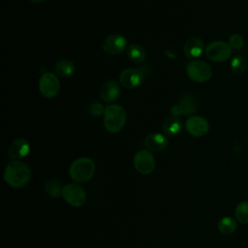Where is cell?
<instances>
[{"mask_svg":"<svg viewBox=\"0 0 248 248\" xmlns=\"http://www.w3.org/2000/svg\"><path fill=\"white\" fill-rule=\"evenodd\" d=\"M75 70H76V66L74 62L66 58H63L57 61L54 66L55 74L62 78H67L72 76L75 73Z\"/></svg>","mask_w":248,"mask_h":248,"instance_id":"obj_18","label":"cell"},{"mask_svg":"<svg viewBox=\"0 0 248 248\" xmlns=\"http://www.w3.org/2000/svg\"><path fill=\"white\" fill-rule=\"evenodd\" d=\"M204 50V44L201 38L193 37L189 39L183 46V53L189 59L199 58Z\"/></svg>","mask_w":248,"mask_h":248,"instance_id":"obj_13","label":"cell"},{"mask_svg":"<svg viewBox=\"0 0 248 248\" xmlns=\"http://www.w3.org/2000/svg\"><path fill=\"white\" fill-rule=\"evenodd\" d=\"M32 176L31 169L25 163L14 160L5 168L3 178L4 181L12 188L19 189L28 184Z\"/></svg>","mask_w":248,"mask_h":248,"instance_id":"obj_1","label":"cell"},{"mask_svg":"<svg viewBox=\"0 0 248 248\" xmlns=\"http://www.w3.org/2000/svg\"><path fill=\"white\" fill-rule=\"evenodd\" d=\"M186 130L193 137H203L209 130L207 120L202 116L194 115L186 120Z\"/></svg>","mask_w":248,"mask_h":248,"instance_id":"obj_11","label":"cell"},{"mask_svg":"<svg viewBox=\"0 0 248 248\" xmlns=\"http://www.w3.org/2000/svg\"><path fill=\"white\" fill-rule=\"evenodd\" d=\"M186 73L193 81L202 83L210 79L212 77V68L205 61L195 59L187 64Z\"/></svg>","mask_w":248,"mask_h":248,"instance_id":"obj_4","label":"cell"},{"mask_svg":"<svg viewBox=\"0 0 248 248\" xmlns=\"http://www.w3.org/2000/svg\"><path fill=\"white\" fill-rule=\"evenodd\" d=\"M102 47L108 54H119L127 48V39L121 34H110L104 40Z\"/></svg>","mask_w":248,"mask_h":248,"instance_id":"obj_9","label":"cell"},{"mask_svg":"<svg viewBox=\"0 0 248 248\" xmlns=\"http://www.w3.org/2000/svg\"><path fill=\"white\" fill-rule=\"evenodd\" d=\"M29 1H31V2H33V3H41V2H43V1H45V0H29Z\"/></svg>","mask_w":248,"mask_h":248,"instance_id":"obj_26","label":"cell"},{"mask_svg":"<svg viewBox=\"0 0 248 248\" xmlns=\"http://www.w3.org/2000/svg\"><path fill=\"white\" fill-rule=\"evenodd\" d=\"M144 145L150 151H163L169 145L168 139L160 133H151L146 136Z\"/></svg>","mask_w":248,"mask_h":248,"instance_id":"obj_15","label":"cell"},{"mask_svg":"<svg viewBox=\"0 0 248 248\" xmlns=\"http://www.w3.org/2000/svg\"><path fill=\"white\" fill-rule=\"evenodd\" d=\"M39 90L46 98H54L60 90V81L57 75L46 72L42 74L39 79Z\"/></svg>","mask_w":248,"mask_h":248,"instance_id":"obj_7","label":"cell"},{"mask_svg":"<svg viewBox=\"0 0 248 248\" xmlns=\"http://www.w3.org/2000/svg\"><path fill=\"white\" fill-rule=\"evenodd\" d=\"M235 219L241 224H248V202H240L234 209Z\"/></svg>","mask_w":248,"mask_h":248,"instance_id":"obj_23","label":"cell"},{"mask_svg":"<svg viewBox=\"0 0 248 248\" xmlns=\"http://www.w3.org/2000/svg\"><path fill=\"white\" fill-rule=\"evenodd\" d=\"M126 122V111L117 104L108 105L104 112V126L109 133H117L124 127Z\"/></svg>","mask_w":248,"mask_h":248,"instance_id":"obj_3","label":"cell"},{"mask_svg":"<svg viewBox=\"0 0 248 248\" xmlns=\"http://www.w3.org/2000/svg\"><path fill=\"white\" fill-rule=\"evenodd\" d=\"M105 108H104L101 104H99V103H94V104H92V105L90 106L89 110H90V113H91L92 115H94V116H100V115L104 114Z\"/></svg>","mask_w":248,"mask_h":248,"instance_id":"obj_25","label":"cell"},{"mask_svg":"<svg viewBox=\"0 0 248 248\" xmlns=\"http://www.w3.org/2000/svg\"><path fill=\"white\" fill-rule=\"evenodd\" d=\"M126 49L129 59L135 63H141L146 58V51L140 44L132 43L127 46Z\"/></svg>","mask_w":248,"mask_h":248,"instance_id":"obj_17","label":"cell"},{"mask_svg":"<svg viewBox=\"0 0 248 248\" xmlns=\"http://www.w3.org/2000/svg\"><path fill=\"white\" fill-rule=\"evenodd\" d=\"M45 192L51 198L62 197V187L58 180L49 179L45 183Z\"/></svg>","mask_w":248,"mask_h":248,"instance_id":"obj_21","label":"cell"},{"mask_svg":"<svg viewBox=\"0 0 248 248\" xmlns=\"http://www.w3.org/2000/svg\"><path fill=\"white\" fill-rule=\"evenodd\" d=\"M120 95V85L117 81L110 79L106 81L100 90V97L105 103H112Z\"/></svg>","mask_w":248,"mask_h":248,"instance_id":"obj_14","label":"cell"},{"mask_svg":"<svg viewBox=\"0 0 248 248\" xmlns=\"http://www.w3.org/2000/svg\"><path fill=\"white\" fill-rule=\"evenodd\" d=\"M62 198L68 204L74 207H80L86 202L85 191L78 183L65 184L62 187Z\"/></svg>","mask_w":248,"mask_h":248,"instance_id":"obj_6","label":"cell"},{"mask_svg":"<svg viewBox=\"0 0 248 248\" xmlns=\"http://www.w3.org/2000/svg\"><path fill=\"white\" fill-rule=\"evenodd\" d=\"M163 131L166 135L174 137L177 136L182 130V122L178 117H169L163 123Z\"/></svg>","mask_w":248,"mask_h":248,"instance_id":"obj_19","label":"cell"},{"mask_svg":"<svg viewBox=\"0 0 248 248\" xmlns=\"http://www.w3.org/2000/svg\"><path fill=\"white\" fill-rule=\"evenodd\" d=\"M247 67V61L241 54H236L231 60V70L235 75L242 74Z\"/></svg>","mask_w":248,"mask_h":248,"instance_id":"obj_22","label":"cell"},{"mask_svg":"<svg viewBox=\"0 0 248 248\" xmlns=\"http://www.w3.org/2000/svg\"><path fill=\"white\" fill-rule=\"evenodd\" d=\"M217 228L222 234H232L237 229V225L236 221L233 218L230 216H225L219 220Z\"/></svg>","mask_w":248,"mask_h":248,"instance_id":"obj_20","label":"cell"},{"mask_svg":"<svg viewBox=\"0 0 248 248\" xmlns=\"http://www.w3.org/2000/svg\"><path fill=\"white\" fill-rule=\"evenodd\" d=\"M229 45L231 46L232 48L233 49H239L242 47L243 44H244V39L240 34H232L230 36L229 38Z\"/></svg>","mask_w":248,"mask_h":248,"instance_id":"obj_24","label":"cell"},{"mask_svg":"<svg viewBox=\"0 0 248 248\" xmlns=\"http://www.w3.org/2000/svg\"><path fill=\"white\" fill-rule=\"evenodd\" d=\"M95 170L96 165L92 159L80 157L71 164L69 174L76 183H85L94 176Z\"/></svg>","mask_w":248,"mask_h":248,"instance_id":"obj_2","label":"cell"},{"mask_svg":"<svg viewBox=\"0 0 248 248\" xmlns=\"http://www.w3.org/2000/svg\"><path fill=\"white\" fill-rule=\"evenodd\" d=\"M31 150L29 141L23 138H17L14 140L8 148L9 157L14 160H19L26 157Z\"/></svg>","mask_w":248,"mask_h":248,"instance_id":"obj_12","label":"cell"},{"mask_svg":"<svg viewBox=\"0 0 248 248\" xmlns=\"http://www.w3.org/2000/svg\"><path fill=\"white\" fill-rule=\"evenodd\" d=\"M144 75L138 69H125L119 75V82L126 89H135L141 85Z\"/></svg>","mask_w":248,"mask_h":248,"instance_id":"obj_10","label":"cell"},{"mask_svg":"<svg viewBox=\"0 0 248 248\" xmlns=\"http://www.w3.org/2000/svg\"><path fill=\"white\" fill-rule=\"evenodd\" d=\"M232 48L229 43L224 41H214L205 47L206 57L214 62H225L232 56Z\"/></svg>","mask_w":248,"mask_h":248,"instance_id":"obj_5","label":"cell"},{"mask_svg":"<svg viewBox=\"0 0 248 248\" xmlns=\"http://www.w3.org/2000/svg\"><path fill=\"white\" fill-rule=\"evenodd\" d=\"M134 167L136 170L141 174H150L155 170V159L153 154L148 149H141L134 156Z\"/></svg>","mask_w":248,"mask_h":248,"instance_id":"obj_8","label":"cell"},{"mask_svg":"<svg viewBox=\"0 0 248 248\" xmlns=\"http://www.w3.org/2000/svg\"><path fill=\"white\" fill-rule=\"evenodd\" d=\"M177 106H178V108H179V111H180L181 115H191L198 108L197 100L194 97V95H192L190 93L184 94L181 97Z\"/></svg>","mask_w":248,"mask_h":248,"instance_id":"obj_16","label":"cell"}]
</instances>
